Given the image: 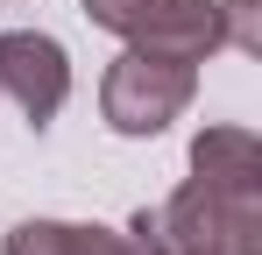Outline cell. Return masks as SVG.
Returning a JSON list of instances; mask_svg holds the SVG:
<instances>
[{"label": "cell", "instance_id": "cell-4", "mask_svg": "<svg viewBox=\"0 0 262 255\" xmlns=\"http://www.w3.org/2000/svg\"><path fill=\"white\" fill-rule=\"evenodd\" d=\"M0 92L29 114V128H50L71 99V57L43 29H0Z\"/></svg>", "mask_w": 262, "mask_h": 255}, {"label": "cell", "instance_id": "cell-7", "mask_svg": "<svg viewBox=\"0 0 262 255\" xmlns=\"http://www.w3.org/2000/svg\"><path fill=\"white\" fill-rule=\"evenodd\" d=\"M220 29H227L234 50L255 57V50H262V0H220Z\"/></svg>", "mask_w": 262, "mask_h": 255}, {"label": "cell", "instance_id": "cell-6", "mask_svg": "<svg viewBox=\"0 0 262 255\" xmlns=\"http://www.w3.org/2000/svg\"><path fill=\"white\" fill-rule=\"evenodd\" d=\"M191 177L234 184V192H262V142L248 128H206L191 142Z\"/></svg>", "mask_w": 262, "mask_h": 255}, {"label": "cell", "instance_id": "cell-2", "mask_svg": "<svg viewBox=\"0 0 262 255\" xmlns=\"http://www.w3.org/2000/svg\"><path fill=\"white\" fill-rule=\"evenodd\" d=\"M191 92H199V64L163 57V50H128L99 78V114L114 135H163L191 107Z\"/></svg>", "mask_w": 262, "mask_h": 255}, {"label": "cell", "instance_id": "cell-1", "mask_svg": "<svg viewBox=\"0 0 262 255\" xmlns=\"http://www.w3.org/2000/svg\"><path fill=\"white\" fill-rule=\"evenodd\" d=\"M128 241L142 255H262V192L191 177L156 213H135Z\"/></svg>", "mask_w": 262, "mask_h": 255}, {"label": "cell", "instance_id": "cell-5", "mask_svg": "<svg viewBox=\"0 0 262 255\" xmlns=\"http://www.w3.org/2000/svg\"><path fill=\"white\" fill-rule=\"evenodd\" d=\"M0 255H142L114 227H78V220H21Z\"/></svg>", "mask_w": 262, "mask_h": 255}, {"label": "cell", "instance_id": "cell-3", "mask_svg": "<svg viewBox=\"0 0 262 255\" xmlns=\"http://www.w3.org/2000/svg\"><path fill=\"white\" fill-rule=\"evenodd\" d=\"M85 14L99 29H114L128 50H163L184 64H206L227 42L220 0H85Z\"/></svg>", "mask_w": 262, "mask_h": 255}]
</instances>
